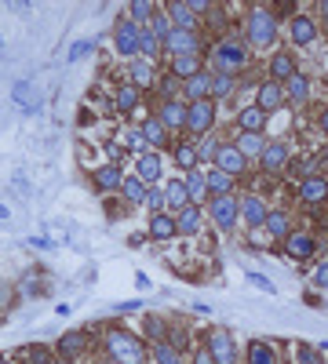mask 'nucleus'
Here are the masks:
<instances>
[{
    "label": "nucleus",
    "mask_w": 328,
    "mask_h": 364,
    "mask_svg": "<svg viewBox=\"0 0 328 364\" xmlns=\"http://www.w3.org/2000/svg\"><path fill=\"white\" fill-rule=\"evenodd\" d=\"M285 99L288 102H307L310 99V80L307 77H303V73H296V77H292V80H285Z\"/></svg>",
    "instance_id": "17"
},
{
    "label": "nucleus",
    "mask_w": 328,
    "mask_h": 364,
    "mask_svg": "<svg viewBox=\"0 0 328 364\" xmlns=\"http://www.w3.org/2000/svg\"><path fill=\"white\" fill-rule=\"evenodd\" d=\"M259 160H263L266 171H285V168H288V149L281 146V143H270V146L259 154Z\"/></svg>",
    "instance_id": "11"
},
{
    "label": "nucleus",
    "mask_w": 328,
    "mask_h": 364,
    "mask_svg": "<svg viewBox=\"0 0 328 364\" xmlns=\"http://www.w3.org/2000/svg\"><path fill=\"white\" fill-rule=\"evenodd\" d=\"M263 121H266V113L259 106H248V110H241V117H237L241 132H263Z\"/></svg>",
    "instance_id": "21"
},
{
    "label": "nucleus",
    "mask_w": 328,
    "mask_h": 364,
    "mask_svg": "<svg viewBox=\"0 0 328 364\" xmlns=\"http://www.w3.org/2000/svg\"><path fill=\"white\" fill-rule=\"evenodd\" d=\"M237 149H241V157H259L263 149H266V143H263L259 132H244V135L237 138Z\"/></svg>",
    "instance_id": "20"
},
{
    "label": "nucleus",
    "mask_w": 328,
    "mask_h": 364,
    "mask_svg": "<svg viewBox=\"0 0 328 364\" xmlns=\"http://www.w3.org/2000/svg\"><path fill=\"white\" fill-rule=\"evenodd\" d=\"M146 204L154 208V211H161L164 204H168V201H164V190H150V193H146Z\"/></svg>",
    "instance_id": "44"
},
{
    "label": "nucleus",
    "mask_w": 328,
    "mask_h": 364,
    "mask_svg": "<svg viewBox=\"0 0 328 364\" xmlns=\"http://www.w3.org/2000/svg\"><path fill=\"white\" fill-rule=\"evenodd\" d=\"M154 357H157V364H179V357H175V350H172V346H157V350H154Z\"/></svg>",
    "instance_id": "42"
},
{
    "label": "nucleus",
    "mask_w": 328,
    "mask_h": 364,
    "mask_svg": "<svg viewBox=\"0 0 328 364\" xmlns=\"http://www.w3.org/2000/svg\"><path fill=\"white\" fill-rule=\"evenodd\" d=\"M8 215H11V211H8L4 204H0V219H8Z\"/></svg>",
    "instance_id": "53"
},
{
    "label": "nucleus",
    "mask_w": 328,
    "mask_h": 364,
    "mask_svg": "<svg viewBox=\"0 0 328 364\" xmlns=\"http://www.w3.org/2000/svg\"><path fill=\"white\" fill-rule=\"evenodd\" d=\"M106 346L117 364H146V350L143 343L132 335V332H110L106 335Z\"/></svg>",
    "instance_id": "1"
},
{
    "label": "nucleus",
    "mask_w": 328,
    "mask_h": 364,
    "mask_svg": "<svg viewBox=\"0 0 328 364\" xmlns=\"http://www.w3.org/2000/svg\"><path fill=\"white\" fill-rule=\"evenodd\" d=\"M281 102H285V88L274 84V80H266V84L259 88V110L263 113H274Z\"/></svg>",
    "instance_id": "14"
},
{
    "label": "nucleus",
    "mask_w": 328,
    "mask_h": 364,
    "mask_svg": "<svg viewBox=\"0 0 328 364\" xmlns=\"http://www.w3.org/2000/svg\"><path fill=\"white\" fill-rule=\"evenodd\" d=\"M139 51H143V55H154V51H157V37H154V29H143V44H139Z\"/></svg>",
    "instance_id": "43"
},
{
    "label": "nucleus",
    "mask_w": 328,
    "mask_h": 364,
    "mask_svg": "<svg viewBox=\"0 0 328 364\" xmlns=\"http://www.w3.org/2000/svg\"><path fill=\"white\" fill-rule=\"evenodd\" d=\"M321 132H325V135H328V110H325V113H321Z\"/></svg>",
    "instance_id": "52"
},
{
    "label": "nucleus",
    "mask_w": 328,
    "mask_h": 364,
    "mask_svg": "<svg viewBox=\"0 0 328 364\" xmlns=\"http://www.w3.org/2000/svg\"><path fill=\"white\" fill-rule=\"evenodd\" d=\"M233 91V80L226 77V73H219L215 80H212V95H230Z\"/></svg>",
    "instance_id": "39"
},
{
    "label": "nucleus",
    "mask_w": 328,
    "mask_h": 364,
    "mask_svg": "<svg viewBox=\"0 0 328 364\" xmlns=\"http://www.w3.org/2000/svg\"><path fill=\"white\" fill-rule=\"evenodd\" d=\"M150 11H154V8H150L146 0H139V4H132V15H135V22H143V19L150 15Z\"/></svg>",
    "instance_id": "46"
},
{
    "label": "nucleus",
    "mask_w": 328,
    "mask_h": 364,
    "mask_svg": "<svg viewBox=\"0 0 328 364\" xmlns=\"http://www.w3.org/2000/svg\"><path fill=\"white\" fill-rule=\"evenodd\" d=\"M175 233H179V226H175V219H172V215H164V211H157V215H154V222H150V237L164 241V237H175Z\"/></svg>",
    "instance_id": "18"
},
{
    "label": "nucleus",
    "mask_w": 328,
    "mask_h": 364,
    "mask_svg": "<svg viewBox=\"0 0 328 364\" xmlns=\"http://www.w3.org/2000/svg\"><path fill=\"white\" fill-rule=\"evenodd\" d=\"M62 364H73V361H62Z\"/></svg>",
    "instance_id": "55"
},
{
    "label": "nucleus",
    "mask_w": 328,
    "mask_h": 364,
    "mask_svg": "<svg viewBox=\"0 0 328 364\" xmlns=\"http://www.w3.org/2000/svg\"><path fill=\"white\" fill-rule=\"evenodd\" d=\"M204 179H208V190H212L215 197H226V193H230V186H233V175L219 171V168H215V171H208Z\"/></svg>",
    "instance_id": "23"
},
{
    "label": "nucleus",
    "mask_w": 328,
    "mask_h": 364,
    "mask_svg": "<svg viewBox=\"0 0 328 364\" xmlns=\"http://www.w3.org/2000/svg\"><path fill=\"white\" fill-rule=\"evenodd\" d=\"M194 364H215V357L208 354V350H197V354H194Z\"/></svg>",
    "instance_id": "49"
},
{
    "label": "nucleus",
    "mask_w": 328,
    "mask_h": 364,
    "mask_svg": "<svg viewBox=\"0 0 328 364\" xmlns=\"http://www.w3.org/2000/svg\"><path fill=\"white\" fill-rule=\"evenodd\" d=\"M277 40V19L266 8H252L248 15V44L252 48H270Z\"/></svg>",
    "instance_id": "2"
},
{
    "label": "nucleus",
    "mask_w": 328,
    "mask_h": 364,
    "mask_svg": "<svg viewBox=\"0 0 328 364\" xmlns=\"http://www.w3.org/2000/svg\"><path fill=\"white\" fill-rule=\"evenodd\" d=\"M208 354L215 357V364H237V346L226 332H212L208 335Z\"/></svg>",
    "instance_id": "5"
},
{
    "label": "nucleus",
    "mask_w": 328,
    "mask_h": 364,
    "mask_svg": "<svg viewBox=\"0 0 328 364\" xmlns=\"http://www.w3.org/2000/svg\"><path fill=\"white\" fill-rule=\"evenodd\" d=\"M143 138H146V143H154V146H161V143H164V124H161V121H150V124L143 128Z\"/></svg>",
    "instance_id": "38"
},
{
    "label": "nucleus",
    "mask_w": 328,
    "mask_h": 364,
    "mask_svg": "<svg viewBox=\"0 0 328 364\" xmlns=\"http://www.w3.org/2000/svg\"><path fill=\"white\" fill-rule=\"evenodd\" d=\"M161 175V160L154 157V154H146V157H139V179H157Z\"/></svg>",
    "instance_id": "35"
},
{
    "label": "nucleus",
    "mask_w": 328,
    "mask_h": 364,
    "mask_svg": "<svg viewBox=\"0 0 328 364\" xmlns=\"http://www.w3.org/2000/svg\"><path fill=\"white\" fill-rule=\"evenodd\" d=\"M325 160H328V154H325Z\"/></svg>",
    "instance_id": "57"
},
{
    "label": "nucleus",
    "mask_w": 328,
    "mask_h": 364,
    "mask_svg": "<svg viewBox=\"0 0 328 364\" xmlns=\"http://www.w3.org/2000/svg\"><path fill=\"white\" fill-rule=\"evenodd\" d=\"M80 350H84V335L80 332H69V335H62V343H58V354L62 357H77Z\"/></svg>",
    "instance_id": "31"
},
{
    "label": "nucleus",
    "mask_w": 328,
    "mask_h": 364,
    "mask_svg": "<svg viewBox=\"0 0 328 364\" xmlns=\"http://www.w3.org/2000/svg\"><path fill=\"white\" fill-rule=\"evenodd\" d=\"M121 193L128 197V201H146V182L143 179H139V175H128V179L121 182Z\"/></svg>",
    "instance_id": "24"
},
{
    "label": "nucleus",
    "mask_w": 328,
    "mask_h": 364,
    "mask_svg": "<svg viewBox=\"0 0 328 364\" xmlns=\"http://www.w3.org/2000/svg\"><path fill=\"white\" fill-rule=\"evenodd\" d=\"M175 160H179L183 168H194V164H197V149H190V146H179V154H175Z\"/></svg>",
    "instance_id": "41"
},
{
    "label": "nucleus",
    "mask_w": 328,
    "mask_h": 364,
    "mask_svg": "<svg viewBox=\"0 0 328 364\" xmlns=\"http://www.w3.org/2000/svg\"><path fill=\"white\" fill-rule=\"evenodd\" d=\"M135 106H139V91L132 88V84H128V88H121V91H117V110H135Z\"/></svg>",
    "instance_id": "36"
},
{
    "label": "nucleus",
    "mask_w": 328,
    "mask_h": 364,
    "mask_svg": "<svg viewBox=\"0 0 328 364\" xmlns=\"http://www.w3.org/2000/svg\"><path fill=\"white\" fill-rule=\"evenodd\" d=\"M314 37H318V26H314V19H307V15H296V19H292V40H296L299 48H307Z\"/></svg>",
    "instance_id": "13"
},
{
    "label": "nucleus",
    "mask_w": 328,
    "mask_h": 364,
    "mask_svg": "<svg viewBox=\"0 0 328 364\" xmlns=\"http://www.w3.org/2000/svg\"><path fill=\"white\" fill-rule=\"evenodd\" d=\"M0 364H4V357H0Z\"/></svg>",
    "instance_id": "56"
},
{
    "label": "nucleus",
    "mask_w": 328,
    "mask_h": 364,
    "mask_svg": "<svg viewBox=\"0 0 328 364\" xmlns=\"http://www.w3.org/2000/svg\"><path fill=\"white\" fill-rule=\"evenodd\" d=\"M252 284H255V288H263V291H277V288H274V284H270V280H266L263 274H252Z\"/></svg>",
    "instance_id": "48"
},
{
    "label": "nucleus",
    "mask_w": 328,
    "mask_h": 364,
    "mask_svg": "<svg viewBox=\"0 0 328 364\" xmlns=\"http://www.w3.org/2000/svg\"><path fill=\"white\" fill-rule=\"evenodd\" d=\"M244 58H248V51H244L237 40H222L215 48V66H219V73H226V77L244 66Z\"/></svg>",
    "instance_id": "4"
},
{
    "label": "nucleus",
    "mask_w": 328,
    "mask_h": 364,
    "mask_svg": "<svg viewBox=\"0 0 328 364\" xmlns=\"http://www.w3.org/2000/svg\"><path fill=\"white\" fill-rule=\"evenodd\" d=\"M146 332H154V335L161 332V321H157V317H146Z\"/></svg>",
    "instance_id": "51"
},
{
    "label": "nucleus",
    "mask_w": 328,
    "mask_h": 364,
    "mask_svg": "<svg viewBox=\"0 0 328 364\" xmlns=\"http://www.w3.org/2000/svg\"><path fill=\"white\" fill-rule=\"evenodd\" d=\"M168 48H172V55H197V37L190 29H172Z\"/></svg>",
    "instance_id": "10"
},
{
    "label": "nucleus",
    "mask_w": 328,
    "mask_h": 364,
    "mask_svg": "<svg viewBox=\"0 0 328 364\" xmlns=\"http://www.w3.org/2000/svg\"><path fill=\"white\" fill-rule=\"evenodd\" d=\"M270 73H274V84L296 77V62H292V55H277L274 62H270Z\"/></svg>",
    "instance_id": "22"
},
{
    "label": "nucleus",
    "mask_w": 328,
    "mask_h": 364,
    "mask_svg": "<svg viewBox=\"0 0 328 364\" xmlns=\"http://www.w3.org/2000/svg\"><path fill=\"white\" fill-rule=\"evenodd\" d=\"M321 11H325V22H328V0H325V4H321Z\"/></svg>",
    "instance_id": "54"
},
{
    "label": "nucleus",
    "mask_w": 328,
    "mask_h": 364,
    "mask_svg": "<svg viewBox=\"0 0 328 364\" xmlns=\"http://www.w3.org/2000/svg\"><path fill=\"white\" fill-rule=\"evenodd\" d=\"M172 69H175V77H183V80L197 77V55H175L172 58Z\"/></svg>",
    "instance_id": "25"
},
{
    "label": "nucleus",
    "mask_w": 328,
    "mask_h": 364,
    "mask_svg": "<svg viewBox=\"0 0 328 364\" xmlns=\"http://www.w3.org/2000/svg\"><path fill=\"white\" fill-rule=\"evenodd\" d=\"M172 19H175V29H190L194 33V8L190 4H172Z\"/></svg>",
    "instance_id": "27"
},
{
    "label": "nucleus",
    "mask_w": 328,
    "mask_h": 364,
    "mask_svg": "<svg viewBox=\"0 0 328 364\" xmlns=\"http://www.w3.org/2000/svg\"><path fill=\"white\" fill-rule=\"evenodd\" d=\"M95 182L102 186V190H121L124 175H121V171H117L113 164H110V168H99V171H95Z\"/></svg>",
    "instance_id": "28"
},
{
    "label": "nucleus",
    "mask_w": 328,
    "mask_h": 364,
    "mask_svg": "<svg viewBox=\"0 0 328 364\" xmlns=\"http://www.w3.org/2000/svg\"><path fill=\"white\" fill-rule=\"evenodd\" d=\"M299 364H321V357L314 354L310 346H299Z\"/></svg>",
    "instance_id": "45"
},
{
    "label": "nucleus",
    "mask_w": 328,
    "mask_h": 364,
    "mask_svg": "<svg viewBox=\"0 0 328 364\" xmlns=\"http://www.w3.org/2000/svg\"><path fill=\"white\" fill-rule=\"evenodd\" d=\"M212 121H215V102H194L190 110H186V128H190L194 135H204V132H212Z\"/></svg>",
    "instance_id": "3"
},
{
    "label": "nucleus",
    "mask_w": 328,
    "mask_h": 364,
    "mask_svg": "<svg viewBox=\"0 0 328 364\" xmlns=\"http://www.w3.org/2000/svg\"><path fill=\"white\" fill-rule=\"evenodd\" d=\"M285 248H288L292 259H310V255L318 252V244H314L310 233H288V237H285Z\"/></svg>",
    "instance_id": "9"
},
{
    "label": "nucleus",
    "mask_w": 328,
    "mask_h": 364,
    "mask_svg": "<svg viewBox=\"0 0 328 364\" xmlns=\"http://www.w3.org/2000/svg\"><path fill=\"white\" fill-rule=\"evenodd\" d=\"M186 193H190V201H194V204L208 193V179H204L201 171H190V179H186Z\"/></svg>",
    "instance_id": "32"
},
{
    "label": "nucleus",
    "mask_w": 328,
    "mask_h": 364,
    "mask_svg": "<svg viewBox=\"0 0 328 364\" xmlns=\"http://www.w3.org/2000/svg\"><path fill=\"white\" fill-rule=\"evenodd\" d=\"M215 164H219V171H226V175H241L244 171V157H241L237 146H219L215 149Z\"/></svg>",
    "instance_id": "8"
},
{
    "label": "nucleus",
    "mask_w": 328,
    "mask_h": 364,
    "mask_svg": "<svg viewBox=\"0 0 328 364\" xmlns=\"http://www.w3.org/2000/svg\"><path fill=\"white\" fill-rule=\"evenodd\" d=\"M175 226H179V233H186V237L201 230V211H197V204H186L179 211V219H175Z\"/></svg>",
    "instance_id": "16"
},
{
    "label": "nucleus",
    "mask_w": 328,
    "mask_h": 364,
    "mask_svg": "<svg viewBox=\"0 0 328 364\" xmlns=\"http://www.w3.org/2000/svg\"><path fill=\"white\" fill-rule=\"evenodd\" d=\"M139 44H143V29L135 26V22H121L117 26V51L121 55H139Z\"/></svg>",
    "instance_id": "6"
},
{
    "label": "nucleus",
    "mask_w": 328,
    "mask_h": 364,
    "mask_svg": "<svg viewBox=\"0 0 328 364\" xmlns=\"http://www.w3.org/2000/svg\"><path fill=\"white\" fill-rule=\"evenodd\" d=\"M168 33H172V19H168V15H157V19H154V37L168 40Z\"/></svg>",
    "instance_id": "40"
},
{
    "label": "nucleus",
    "mask_w": 328,
    "mask_h": 364,
    "mask_svg": "<svg viewBox=\"0 0 328 364\" xmlns=\"http://www.w3.org/2000/svg\"><path fill=\"white\" fill-rule=\"evenodd\" d=\"M248 361H252V364H277L274 350L266 346V343H252V346H248Z\"/></svg>",
    "instance_id": "33"
},
{
    "label": "nucleus",
    "mask_w": 328,
    "mask_h": 364,
    "mask_svg": "<svg viewBox=\"0 0 328 364\" xmlns=\"http://www.w3.org/2000/svg\"><path fill=\"white\" fill-rule=\"evenodd\" d=\"M314 284H318V288H328V263L318 266V274H314Z\"/></svg>",
    "instance_id": "47"
},
{
    "label": "nucleus",
    "mask_w": 328,
    "mask_h": 364,
    "mask_svg": "<svg viewBox=\"0 0 328 364\" xmlns=\"http://www.w3.org/2000/svg\"><path fill=\"white\" fill-rule=\"evenodd\" d=\"M19 357H26L30 364H51V350L48 346H22Z\"/></svg>",
    "instance_id": "34"
},
{
    "label": "nucleus",
    "mask_w": 328,
    "mask_h": 364,
    "mask_svg": "<svg viewBox=\"0 0 328 364\" xmlns=\"http://www.w3.org/2000/svg\"><path fill=\"white\" fill-rule=\"evenodd\" d=\"M208 91H212V80H208L204 73H197V77L186 80V95H190L194 102H201V99L208 95Z\"/></svg>",
    "instance_id": "26"
},
{
    "label": "nucleus",
    "mask_w": 328,
    "mask_h": 364,
    "mask_svg": "<svg viewBox=\"0 0 328 364\" xmlns=\"http://www.w3.org/2000/svg\"><path fill=\"white\" fill-rule=\"evenodd\" d=\"M266 230L274 233V237H288V215L285 211H266V222H263Z\"/></svg>",
    "instance_id": "30"
},
{
    "label": "nucleus",
    "mask_w": 328,
    "mask_h": 364,
    "mask_svg": "<svg viewBox=\"0 0 328 364\" xmlns=\"http://www.w3.org/2000/svg\"><path fill=\"white\" fill-rule=\"evenodd\" d=\"M164 201H168L172 208H186L190 204V193H186V182H168V193H164Z\"/></svg>",
    "instance_id": "29"
},
{
    "label": "nucleus",
    "mask_w": 328,
    "mask_h": 364,
    "mask_svg": "<svg viewBox=\"0 0 328 364\" xmlns=\"http://www.w3.org/2000/svg\"><path fill=\"white\" fill-rule=\"evenodd\" d=\"M212 219L219 230H233V222H237V201L226 193V197H215L212 201Z\"/></svg>",
    "instance_id": "7"
},
{
    "label": "nucleus",
    "mask_w": 328,
    "mask_h": 364,
    "mask_svg": "<svg viewBox=\"0 0 328 364\" xmlns=\"http://www.w3.org/2000/svg\"><path fill=\"white\" fill-rule=\"evenodd\" d=\"M237 215L248 222V226H263L266 222V204L259 201V197H248L244 204H237Z\"/></svg>",
    "instance_id": "12"
},
{
    "label": "nucleus",
    "mask_w": 328,
    "mask_h": 364,
    "mask_svg": "<svg viewBox=\"0 0 328 364\" xmlns=\"http://www.w3.org/2000/svg\"><path fill=\"white\" fill-rule=\"evenodd\" d=\"M161 124H164V128H183V124H186L183 102H164V106H161Z\"/></svg>",
    "instance_id": "19"
},
{
    "label": "nucleus",
    "mask_w": 328,
    "mask_h": 364,
    "mask_svg": "<svg viewBox=\"0 0 328 364\" xmlns=\"http://www.w3.org/2000/svg\"><path fill=\"white\" fill-rule=\"evenodd\" d=\"M88 55V44H73V48H69V58H73V62H77V58H84Z\"/></svg>",
    "instance_id": "50"
},
{
    "label": "nucleus",
    "mask_w": 328,
    "mask_h": 364,
    "mask_svg": "<svg viewBox=\"0 0 328 364\" xmlns=\"http://www.w3.org/2000/svg\"><path fill=\"white\" fill-rule=\"evenodd\" d=\"M150 80H154V69H150V62H143V58H139V62H132V88H135V84H150Z\"/></svg>",
    "instance_id": "37"
},
{
    "label": "nucleus",
    "mask_w": 328,
    "mask_h": 364,
    "mask_svg": "<svg viewBox=\"0 0 328 364\" xmlns=\"http://www.w3.org/2000/svg\"><path fill=\"white\" fill-rule=\"evenodd\" d=\"M299 197H303V201H310V204H318V201H325V197H328V182L307 175V179H303V186H299Z\"/></svg>",
    "instance_id": "15"
}]
</instances>
